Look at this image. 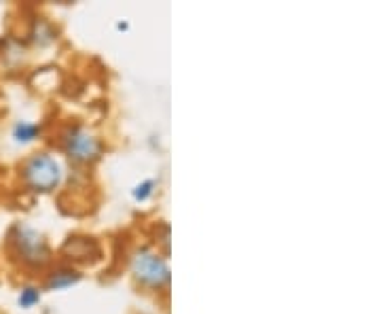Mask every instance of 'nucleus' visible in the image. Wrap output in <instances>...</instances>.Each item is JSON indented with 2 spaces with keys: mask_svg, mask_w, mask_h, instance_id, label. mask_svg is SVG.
Returning a JSON list of instances; mask_svg holds the SVG:
<instances>
[{
  "mask_svg": "<svg viewBox=\"0 0 381 314\" xmlns=\"http://www.w3.org/2000/svg\"><path fill=\"white\" fill-rule=\"evenodd\" d=\"M21 178L23 183L34 191H53L62 178V168L51 156L38 153L23 161L21 166Z\"/></svg>",
  "mask_w": 381,
  "mask_h": 314,
  "instance_id": "obj_1",
  "label": "nucleus"
},
{
  "mask_svg": "<svg viewBox=\"0 0 381 314\" xmlns=\"http://www.w3.org/2000/svg\"><path fill=\"white\" fill-rule=\"evenodd\" d=\"M11 247L15 255L28 266H43L49 261L47 240L28 225H15L11 232Z\"/></svg>",
  "mask_w": 381,
  "mask_h": 314,
  "instance_id": "obj_2",
  "label": "nucleus"
},
{
  "mask_svg": "<svg viewBox=\"0 0 381 314\" xmlns=\"http://www.w3.org/2000/svg\"><path fill=\"white\" fill-rule=\"evenodd\" d=\"M133 274L144 285L155 287V289L170 283V268H167V264L159 255H155V253H150L146 249L136 253V257H133Z\"/></svg>",
  "mask_w": 381,
  "mask_h": 314,
  "instance_id": "obj_3",
  "label": "nucleus"
},
{
  "mask_svg": "<svg viewBox=\"0 0 381 314\" xmlns=\"http://www.w3.org/2000/svg\"><path fill=\"white\" fill-rule=\"evenodd\" d=\"M64 149L74 161H94L102 153L100 141L83 128L68 130V134L64 139Z\"/></svg>",
  "mask_w": 381,
  "mask_h": 314,
  "instance_id": "obj_4",
  "label": "nucleus"
},
{
  "mask_svg": "<svg viewBox=\"0 0 381 314\" xmlns=\"http://www.w3.org/2000/svg\"><path fill=\"white\" fill-rule=\"evenodd\" d=\"M40 128L36 124H30V121H17L15 128H13V139L21 145L26 143H32L36 136H38Z\"/></svg>",
  "mask_w": 381,
  "mask_h": 314,
  "instance_id": "obj_5",
  "label": "nucleus"
},
{
  "mask_svg": "<svg viewBox=\"0 0 381 314\" xmlns=\"http://www.w3.org/2000/svg\"><path fill=\"white\" fill-rule=\"evenodd\" d=\"M79 281H81V274H77L72 270H60L49 278L47 287L49 289H66V287H70V285H74Z\"/></svg>",
  "mask_w": 381,
  "mask_h": 314,
  "instance_id": "obj_6",
  "label": "nucleus"
},
{
  "mask_svg": "<svg viewBox=\"0 0 381 314\" xmlns=\"http://www.w3.org/2000/svg\"><path fill=\"white\" fill-rule=\"evenodd\" d=\"M17 302H19L21 308H32L34 304L40 302V293H38V289H34V287H26V289H21Z\"/></svg>",
  "mask_w": 381,
  "mask_h": 314,
  "instance_id": "obj_7",
  "label": "nucleus"
},
{
  "mask_svg": "<svg viewBox=\"0 0 381 314\" xmlns=\"http://www.w3.org/2000/svg\"><path fill=\"white\" fill-rule=\"evenodd\" d=\"M153 187H155V180H144L142 185H138V187L133 189V197H136L138 202H144L146 197H150Z\"/></svg>",
  "mask_w": 381,
  "mask_h": 314,
  "instance_id": "obj_8",
  "label": "nucleus"
}]
</instances>
